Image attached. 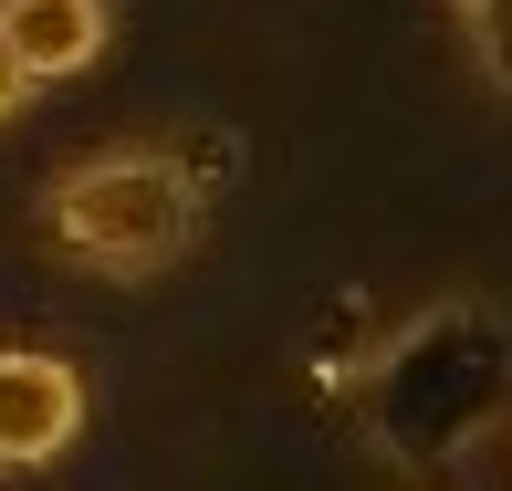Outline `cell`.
<instances>
[{"label":"cell","mask_w":512,"mask_h":491,"mask_svg":"<svg viewBox=\"0 0 512 491\" xmlns=\"http://www.w3.org/2000/svg\"><path fill=\"white\" fill-rule=\"evenodd\" d=\"M115 42V0H0V53L32 84H74L95 74Z\"/></svg>","instance_id":"obj_4"},{"label":"cell","mask_w":512,"mask_h":491,"mask_svg":"<svg viewBox=\"0 0 512 491\" xmlns=\"http://www.w3.org/2000/svg\"><path fill=\"white\" fill-rule=\"evenodd\" d=\"M95 429V387L63 345H0V471H53Z\"/></svg>","instance_id":"obj_3"},{"label":"cell","mask_w":512,"mask_h":491,"mask_svg":"<svg viewBox=\"0 0 512 491\" xmlns=\"http://www.w3.org/2000/svg\"><path fill=\"white\" fill-rule=\"evenodd\" d=\"M199 220H209V199H199V168L178 147H95L74 168H53V189H42L53 251L74 272H105V283L168 272L199 241Z\"/></svg>","instance_id":"obj_2"},{"label":"cell","mask_w":512,"mask_h":491,"mask_svg":"<svg viewBox=\"0 0 512 491\" xmlns=\"http://www.w3.org/2000/svg\"><path fill=\"white\" fill-rule=\"evenodd\" d=\"M32 95H42V84H32V74H21V63H11V53H0V136H11V126H21V115H32Z\"/></svg>","instance_id":"obj_5"},{"label":"cell","mask_w":512,"mask_h":491,"mask_svg":"<svg viewBox=\"0 0 512 491\" xmlns=\"http://www.w3.org/2000/svg\"><path fill=\"white\" fill-rule=\"evenodd\" d=\"M450 11H460V32H471V42H492V32H512V0H450Z\"/></svg>","instance_id":"obj_6"},{"label":"cell","mask_w":512,"mask_h":491,"mask_svg":"<svg viewBox=\"0 0 512 491\" xmlns=\"http://www.w3.org/2000/svg\"><path fill=\"white\" fill-rule=\"evenodd\" d=\"M356 418H366V450H377L387 471L429 481V471H450V460H471L481 439L512 429V314L481 303V293L418 303L398 335H377Z\"/></svg>","instance_id":"obj_1"}]
</instances>
